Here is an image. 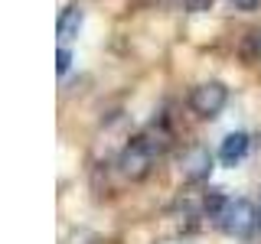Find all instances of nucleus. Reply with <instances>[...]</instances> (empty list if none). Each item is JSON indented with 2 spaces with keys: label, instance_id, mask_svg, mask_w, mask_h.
<instances>
[{
  "label": "nucleus",
  "instance_id": "nucleus-1",
  "mask_svg": "<svg viewBox=\"0 0 261 244\" xmlns=\"http://www.w3.org/2000/svg\"><path fill=\"white\" fill-rule=\"evenodd\" d=\"M216 222L225 234H232V238H248L258 225V215H255V208H251L248 199H228L222 215H219Z\"/></svg>",
  "mask_w": 261,
  "mask_h": 244
},
{
  "label": "nucleus",
  "instance_id": "nucleus-2",
  "mask_svg": "<svg viewBox=\"0 0 261 244\" xmlns=\"http://www.w3.org/2000/svg\"><path fill=\"white\" fill-rule=\"evenodd\" d=\"M153 140H147V137H137V140H130L124 146V153H121V173L127 179H144L150 173L153 166Z\"/></svg>",
  "mask_w": 261,
  "mask_h": 244
},
{
  "label": "nucleus",
  "instance_id": "nucleus-3",
  "mask_svg": "<svg viewBox=\"0 0 261 244\" xmlns=\"http://www.w3.org/2000/svg\"><path fill=\"white\" fill-rule=\"evenodd\" d=\"M225 101H228V92H225L222 81H202V85L193 88V98H190L193 111L199 114V117H219V111L225 108Z\"/></svg>",
  "mask_w": 261,
  "mask_h": 244
},
{
  "label": "nucleus",
  "instance_id": "nucleus-4",
  "mask_svg": "<svg viewBox=\"0 0 261 244\" xmlns=\"http://www.w3.org/2000/svg\"><path fill=\"white\" fill-rule=\"evenodd\" d=\"M212 173V157L206 146H193L190 153L183 157V176L193 179V182H199V179H206Z\"/></svg>",
  "mask_w": 261,
  "mask_h": 244
},
{
  "label": "nucleus",
  "instance_id": "nucleus-5",
  "mask_svg": "<svg viewBox=\"0 0 261 244\" xmlns=\"http://www.w3.org/2000/svg\"><path fill=\"white\" fill-rule=\"evenodd\" d=\"M248 134H242V130H235V134H228L222 146H219V160L225 163V166H239L245 160V153H248Z\"/></svg>",
  "mask_w": 261,
  "mask_h": 244
},
{
  "label": "nucleus",
  "instance_id": "nucleus-6",
  "mask_svg": "<svg viewBox=\"0 0 261 244\" xmlns=\"http://www.w3.org/2000/svg\"><path fill=\"white\" fill-rule=\"evenodd\" d=\"M82 23H85V13H82L79 7H69V10H62V16H59V26H56V33H59V39H62V43H69V39H75V36H79Z\"/></svg>",
  "mask_w": 261,
  "mask_h": 244
},
{
  "label": "nucleus",
  "instance_id": "nucleus-7",
  "mask_svg": "<svg viewBox=\"0 0 261 244\" xmlns=\"http://www.w3.org/2000/svg\"><path fill=\"white\" fill-rule=\"evenodd\" d=\"M69 65H72V52L62 46L59 52H56V69H59V75H65V72H69Z\"/></svg>",
  "mask_w": 261,
  "mask_h": 244
},
{
  "label": "nucleus",
  "instance_id": "nucleus-8",
  "mask_svg": "<svg viewBox=\"0 0 261 244\" xmlns=\"http://www.w3.org/2000/svg\"><path fill=\"white\" fill-rule=\"evenodd\" d=\"M228 4H232L235 10H242V13H251V10H258V0H228Z\"/></svg>",
  "mask_w": 261,
  "mask_h": 244
}]
</instances>
